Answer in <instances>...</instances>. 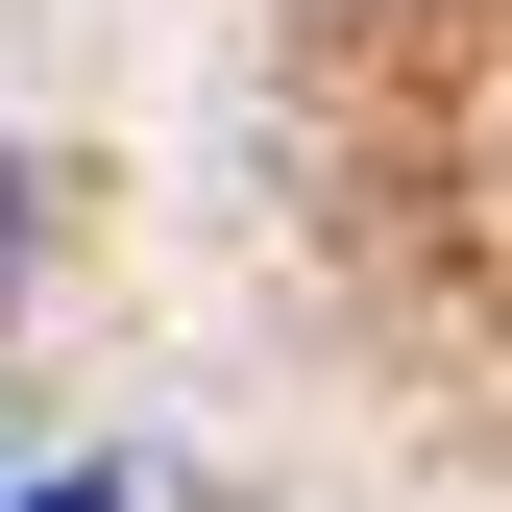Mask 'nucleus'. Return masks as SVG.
<instances>
[{
    "mask_svg": "<svg viewBox=\"0 0 512 512\" xmlns=\"http://www.w3.org/2000/svg\"><path fill=\"white\" fill-rule=\"evenodd\" d=\"M25 512H122V488H25Z\"/></svg>",
    "mask_w": 512,
    "mask_h": 512,
    "instance_id": "1",
    "label": "nucleus"
}]
</instances>
